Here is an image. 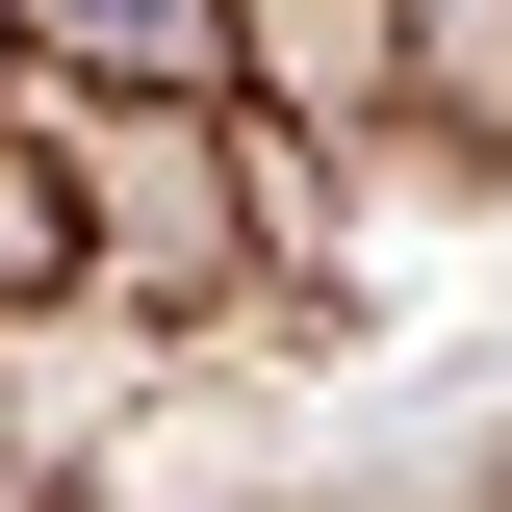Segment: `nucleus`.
<instances>
[{"label":"nucleus","instance_id":"obj_2","mask_svg":"<svg viewBox=\"0 0 512 512\" xmlns=\"http://www.w3.org/2000/svg\"><path fill=\"white\" fill-rule=\"evenodd\" d=\"M0 77H26V0H0Z\"/></svg>","mask_w":512,"mask_h":512},{"label":"nucleus","instance_id":"obj_1","mask_svg":"<svg viewBox=\"0 0 512 512\" xmlns=\"http://www.w3.org/2000/svg\"><path fill=\"white\" fill-rule=\"evenodd\" d=\"M26 26H77V52H205V0H26Z\"/></svg>","mask_w":512,"mask_h":512}]
</instances>
